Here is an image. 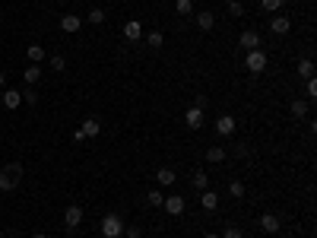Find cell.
Here are the masks:
<instances>
[{
    "label": "cell",
    "instance_id": "1",
    "mask_svg": "<svg viewBox=\"0 0 317 238\" xmlns=\"http://www.w3.org/2000/svg\"><path fill=\"white\" fill-rule=\"evenodd\" d=\"M20 181H23V166H20V162H10V166L0 172V191L10 194V191H16Z\"/></svg>",
    "mask_w": 317,
    "mask_h": 238
},
{
    "label": "cell",
    "instance_id": "2",
    "mask_svg": "<svg viewBox=\"0 0 317 238\" xmlns=\"http://www.w3.org/2000/svg\"><path fill=\"white\" fill-rule=\"evenodd\" d=\"M245 70L251 73V77H260V73L267 70V51H260V48L245 51Z\"/></svg>",
    "mask_w": 317,
    "mask_h": 238
},
{
    "label": "cell",
    "instance_id": "3",
    "mask_svg": "<svg viewBox=\"0 0 317 238\" xmlns=\"http://www.w3.org/2000/svg\"><path fill=\"white\" fill-rule=\"evenodd\" d=\"M99 229H102V235H105V238H121V235H124V223H121V216H118V213H108V216L102 219V226H99Z\"/></svg>",
    "mask_w": 317,
    "mask_h": 238
},
{
    "label": "cell",
    "instance_id": "4",
    "mask_svg": "<svg viewBox=\"0 0 317 238\" xmlns=\"http://www.w3.org/2000/svg\"><path fill=\"white\" fill-rule=\"evenodd\" d=\"M64 223H67L70 232H77V226L83 223V207H80V204H70V207L64 210Z\"/></svg>",
    "mask_w": 317,
    "mask_h": 238
},
{
    "label": "cell",
    "instance_id": "5",
    "mask_svg": "<svg viewBox=\"0 0 317 238\" xmlns=\"http://www.w3.org/2000/svg\"><path fill=\"white\" fill-rule=\"evenodd\" d=\"M184 124H188L191 127V131H200V127L203 124H207V118H203V108H188V112H184Z\"/></svg>",
    "mask_w": 317,
    "mask_h": 238
},
{
    "label": "cell",
    "instance_id": "6",
    "mask_svg": "<svg viewBox=\"0 0 317 238\" xmlns=\"http://www.w3.org/2000/svg\"><path fill=\"white\" fill-rule=\"evenodd\" d=\"M165 213L169 216H181L184 210H188V204H184V197H178V194H172V197H165Z\"/></svg>",
    "mask_w": 317,
    "mask_h": 238
},
{
    "label": "cell",
    "instance_id": "7",
    "mask_svg": "<svg viewBox=\"0 0 317 238\" xmlns=\"http://www.w3.org/2000/svg\"><path fill=\"white\" fill-rule=\"evenodd\" d=\"M124 39L127 42H140L143 39V23L140 20H127L124 23Z\"/></svg>",
    "mask_w": 317,
    "mask_h": 238
},
{
    "label": "cell",
    "instance_id": "8",
    "mask_svg": "<svg viewBox=\"0 0 317 238\" xmlns=\"http://www.w3.org/2000/svg\"><path fill=\"white\" fill-rule=\"evenodd\" d=\"M235 127H238V121H235L232 115H222V118L216 121V134H219V137H232Z\"/></svg>",
    "mask_w": 317,
    "mask_h": 238
},
{
    "label": "cell",
    "instance_id": "9",
    "mask_svg": "<svg viewBox=\"0 0 317 238\" xmlns=\"http://www.w3.org/2000/svg\"><path fill=\"white\" fill-rule=\"evenodd\" d=\"M289 29H292L289 16H273V20H270V32L273 35H289Z\"/></svg>",
    "mask_w": 317,
    "mask_h": 238
},
{
    "label": "cell",
    "instance_id": "10",
    "mask_svg": "<svg viewBox=\"0 0 317 238\" xmlns=\"http://www.w3.org/2000/svg\"><path fill=\"white\" fill-rule=\"evenodd\" d=\"M238 45L245 48V51H254V48H260V35L254 29H245V32H241V39H238Z\"/></svg>",
    "mask_w": 317,
    "mask_h": 238
},
{
    "label": "cell",
    "instance_id": "11",
    "mask_svg": "<svg viewBox=\"0 0 317 238\" xmlns=\"http://www.w3.org/2000/svg\"><path fill=\"white\" fill-rule=\"evenodd\" d=\"M20 105H23V93H20V89H4V108L16 112Z\"/></svg>",
    "mask_w": 317,
    "mask_h": 238
},
{
    "label": "cell",
    "instance_id": "12",
    "mask_svg": "<svg viewBox=\"0 0 317 238\" xmlns=\"http://www.w3.org/2000/svg\"><path fill=\"white\" fill-rule=\"evenodd\" d=\"M80 26H83V20L77 13H67V16H61V29L67 32V35H73V32H80Z\"/></svg>",
    "mask_w": 317,
    "mask_h": 238
},
{
    "label": "cell",
    "instance_id": "13",
    "mask_svg": "<svg viewBox=\"0 0 317 238\" xmlns=\"http://www.w3.org/2000/svg\"><path fill=\"white\" fill-rule=\"evenodd\" d=\"M279 226H283V223H279V216L276 213H264V216H260V229H264V232H279Z\"/></svg>",
    "mask_w": 317,
    "mask_h": 238
},
{
    "label": "cell",
    "instance_id": "14",
    "mask_svg": "<svg viewBox=\"0 0 317 238\" xmlns=\"http://www.w3.org/2000/svg\"><path fill=\"white\" fill-rule=\"evenodd\" d=\"M200 204H203V210H210V213H213V210L219 207V194H216V191H210V188H207V191H200Z\"/></svg>",
    "mask_w": 317,
    "mask_h": 238
},
{
    "label": "cell",
    "instance_id": "15",
    "mask_svg": "<svg viewBox=\"0 0 317 238\" xmlns=\"http://www.w3.org/2000/svg\"><path fill=\"white\" fill-rule=\"evenodd\" d=\"M156 181H159L162 188H172L175 181H178V172H175V169H159V172H156Z\"/></svg>",
    "mask_w": 317,
    "mask_h": 238
},
{
    "label": "cell",
    "instance_id": "16",
    "mask_svg": "<svg viewBox=\"0 0 317 238\" xmlns=\"http://www.w3.org/2000/svg\"><path fill=\"white\" fill-rule=\"evenodd\" d=\"M80 131H83L86 137H99V134H102V121H99V118H86Z\"/></svg>",
    "mask_w": 317,
    "mask_h": 238
},
{
    "label": "cell",
    "instance_id": "17",
    "mask_svg": "<svg viewBox=\"0 0 317 238\" xmlns=\"http://www.w3.org/2000/svg\"><path fill=\"white\" fill-rule=\"evenodd\" d=\"M23 80H26L29 86H35V83L42 80V64H29V67L23 70Z\"/></svg>",
    "mask_w": 317,
    "mask_h": 238
},
{
    "label": "cell",
    "instance_id": "18",
    "mask_svg": "<svg viewBox=\"0 0 317 238\" xmlns=\"http://www.w3.org/2000/svg\"><path fill=\"white\" fill-rule=\"evenodd\" d=\"M226 156H229V150H226V146H210V150H207V162H213V166H219V162H226Z\"/></svg>",
    "mask_w": 317,
    "mask_h": 238
},
{
    "label": "cell",
    "instance_id": "19",
    "mask_svg": "<svg viewBox=\"0 0 317 238\" xmlns=\"http://www.w3.org/2000/svg\"><path fill=\"white\" fill-rule=\"evenodd\" d=\"M197 26H200L203 32H210V29L216 26V16H213L210 10H200V13H197Z\"/></svg>",
    "mask_w": 317,
    "mask_h": 238
},
{
    "label": "cell",
    "instance_id": "20",
    "mask_svg": "<svg viewBox=\"0 0 317 238\" xmlns=\"http://www.w3.org/2000/svg\"><path fill=\"white\" fill-rule=\"evenodd\" d=\"M191 185H194L197 191H207V188H210V175H207V172H200V169H197V172L191 175Z\"/></svg>",
    "mask_w": 317,
    "mask_h": 238
},
{
    "label": "cell",
    "instance_id": "21",
    "mask_svg": "<svg viewBox=\"0 0 317 238\" xmlns=\"http://www.w3.org/2000/svg\"><path fill=\"white\" fill-rule=\"evenodd\" d=\"M26 54H29V61H32V64H42V61H45V48H42V45H29V48H26Z\"/></svg>",
    "mask_w": 317,
    "mask_h": 238
},
{
    "label": "cell",
    "instance_id": "22",
    "mask_svg": "<svg viewBox=\"0 0 317 238\" xmlns=\"http://www.w3.org/2000/svg\"><path fill=\"white\" fill-rule=\"evenodd\" d=\"M298 77H314V61L311 58H302V61H298Z\"/></svg>",
    "mask_w": 317,
    "mask_h": 238
},
{
    "label": "cell",
    "instance_id": "23",
    "mask_svg": "<svg viewBox=\"0 0 317 238\" xmlns=\"http://www.w3.org/2000/svg\"><path fill=\"white\" fill-rule=\"evenodd\" d=\"M248 194V188H245V181H229V197H235V200H241Z\"/></svg>",
    "mask_w": 317,
    "mask_h": 238
},
{
    "label": "cell",
    "instance_id": "24",
    "mask_svg": "<svg viewBox=\"0 0 317 238\" xmlns=\"http://www.w3.org/2000/svg\"><path fill=\"white\" fill-rule=\"evenodd\" d=\"M289 112H292L295 118H305V115H308V102H305V99H295V102L289 105Z\"/></svg>",
    "mask_w": 317,
    "mask_h": 238
},
{
    "label": "cell",
    "instance_id": "25",
    "mask_svg": "<svg viewBox=\"0 0 317 238\" xmlns=\"http://www.w3.org/2000/svg\"><path fill=\"white\" fill-rule=\"evenodd\" d=\"M146 45L153 48V51H159V48L165 45V35H162V32H149V35H146Z\"/></svg>",
    "mask_w": 317,
    "mask_h": 238
},
{
    "label": "cell",
    "instance_id": "26",
    "mask_svg": "<svg viewBox=\"0 0 317 238\" xmlns=\"http://www.w3.org/2000/svg\"><path fill=\"white\" fill-rule=\"evenodd\" d=\"M146 204H149V207H162V204H165V194H162L159 188L149 191V194H146Z\"/></svg>",
    "mask_w": 317,
    "mask_h": 238
},
{
    "label": "cell",
    "instance_id": "27",
    "mask_svg": "<svg viewBox=\"0 0 317 238\" xmlns=\"http://www.w3.org/2000/svg\"><path fill=\"white\" fill-rule=\"evenodd\" d=\"M86 20H89L92 26H102V23H105V10H99V7H92V10H89V16H86Z\"/></svg>",
    "mask_w": 317,
    "mask_h": 238
},
{
    "label": "cell",
    "instance_id": "28",
    "mask_svg": "<svg viewBox=\"0 0 317 238\" xmlns=\"http://www.w3.org/2000/svg\"><path fill=\"white\" fill-rule=\"evenodd\" d=\"M175 10H178L181 16H191V13H194V0H175Z\"/></svg>",
    "mask_w": 317,
    "mask_h": 238
},
{
    "label": "cell",
    "instance_id": "29",
    "mask_svg": "<svg viewBox=\"0 0 317 238\" xmlns=\"http://www.w3.org/2000/svg\"><path fill=\"white\" fill-rule=\"evenodd\" d=\"M286 0H260V7H264L267 13H276V10H283Z\"/></svg>",
    "mask_w": 317,
    "mask_h": 238
},
{
    "label": "cell",
    "instance_id": "30",
    "mask_svg": "<svg viewBox=\"0 0 317 238\" xmlns=\"http://www.w3.org/2000/svg\"><path fill=\"white\" fill-rule=\"evenodd\" d=\"M229 13L232 16H245V4H241V0H229Z\"/></svg>",
    "mask_w": 317,
    "mask_h": 238
},
{
    "label": "cell",
    "instance_id": "31",
    "mask_svg": "<svg viewBox=\"0 0 317 238\" xmlns=\"http://www.w3.org/2000/svg\"><path fill=\"white\" fill-rule=\"evenodd\" d=\"M219 238H245V232H241L238 226H229V229H226V232H222Z\"/></svg>",
    "mask_w": 317,
    "mask_h": 238
},
{
    "label": "cell",
    "instance_id": "32",
    "mask_svg": "<svg viewBox=\"0 0 317 238\" xmlns=\"http://www.w3.org/2000/svg\"><path fill=\"white\" fill-rule=\"evenodd\" d=\"M48 64H51V70H67V61L61 58V54H54V58H51Z\"/></svg>",
    "mask_w": 317,
    "mask_h": 238
},
{
    "label": "cell",
    "instance_id": "33",
    "mask_svg": "<svg viewBox=\"0 0 317 238\" xmlns=\"http://www.w3.org/2000/svg\"><path fill=\"white\" fill-rule=\"evenodd\" d=\"M23 102H26V105H39V93H35V89H26V93H23Z\"/></svg>",
    "mask_w": 317,
    "mask_h": 238
},
{
    "label": "cell",
    "instance_id": "34",
    "mask_svg": "<svg viewBox=\"0 0 317 238\" xmlns=\"http://www.w3.org/2000/svg\"><path fill=\"white\" fill-rule=\"evenodd\" d=\"M124 235L127 238H143V229L140 226H124Z\"/></svg>",
    "mask_w": 317,
    "mask_h": 238
},
{
    "label": "cell",
    "instance_id": "35",
    "mask_svg": "<svg viewBox=\"0 0 317 238\" xmlns=\"http://www.w3.org/2000/svg\"><path fill=\"white\" fill-rule=\"evenodd\" d=\"M235 156H238V159H248V156H251V146H248V143L235 146Z\"/></svg>",
    "mask_w": 317,
    "mask_h": 238
},
{
    "label": "cell",
    "instance_id": "36",
    "mask_svg": "<svg viewBox=\"0 0 317 238\" xmlns=\"http://www.w3.org/2000/svg\"><path fill=\"white\" fill-rule=\"evenodd\" d=\"M305 93H308V99H314V96H317V80H314V77H308V86H305Z\"/></svg>",
    "mask_w": 317,
    "mask_h": 238
},
{
    "label": "cell",
    "instance_id": "37",
    "mask_svg": "<svg viewBox=\"0 0 317 238\" xmlns=\"http://www.w3.org/2000/svg\"><path fill=\"white\" fill-rule=\"evenodd\" d=\"M7 86V77H4V70H0V89H4Z\"/></svg>",
    "mask_w": 317,
    "mask_h": 238
},
{
    "label": "cell",
    "instance_id": "38",
    "mask_svg": "<svg viewBox=\"0 0 317 238\" xmlns=\"http://www.w3.org/2000/svg\"><path fill=\"white\" fill-rule=\"evenodd\" d=\"M32 238H48V235H45V232H35V235H32Z\"/></svg>",
    "mask_w": 317,
    "mask_h": 238
},
{
    "label": "cell",
    "instance_id": "39",
    "mask_svg": "<svg viewBox=\"0 0 317 238\" xmlns=\"http://www.w3.org/2000/svg\"><path fill=\"white\" fill-rule=\"evenodd\" d=\"M203 238H219V235H216V232H210V235H203Z\"/></svg>",
    "mask_w": 317,
    "mask_h": 238
},
{
    "label": "cell",
    "instance_id": "40",
    "mask_svg": "<svg viewBox=\"0 0 317 238\" xmlns=\"http://www.w3.org/2000/svg\"><path fill=\"white\" fill-rule=\"evenodd\" d=\"M0 238H4V229H0Z\"/></svg>",
    "mask_w": 317,
    "mask_h": 238
},
{
    "label": "cell",
    "instance_id": "41",
    "mask_svg": "<svg viewBox=\"0 0 317 238\" xmlns=\"http://www.w3.org/2000/svg\"><path fill=\"white\" fill-rule=\"evenodd\" d=\"M283 238H292V235H283Z\"/></svg>",
    "mask_w": 317,
    "mask_h": 238
}]
</instances>
